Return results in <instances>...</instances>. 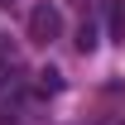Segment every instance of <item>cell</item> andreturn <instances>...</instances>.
Wrapping results in <instances>:
<instances>
[{
	"mask_svg": "<svg viewBox=\"0 0 125 125\" xmlns=\"http://www.w3.org/2000/svg\"><path fill=\"white\" fill-rule=\"evenodd\" d=\"M0 5H15V0H0Z\"/></svg>",
	"mask_w": 125,
	"mask_h": 125,
	"instance_id": "obj_7",
	"label": "cell"
},
{
	"mask_svg": "<svg viewBox=\"0 0 125 125\" xmlns=\"http://www.w3.org/2000/svg\"><path fill=\"white\" fill-rule=\"evenodd\" d=\"M96 43H101V29H96L92 19H82L77 24V53H96Z\"/></svg>",
	"mask_w": 125,
	"mask_h": 125,
	"instance_id": "obj_4",
	"label": "cell"
},
{
	"mask_svg": "<svg viewBox=\"0 0 125 125\" xmlns=\"http://www.w3.org/2000/svg\"><path fill=\"white\" fill-rule=\"evenodd\" d=\"M106 34L125 43V0H106Z\"/></svg>",
	"mask_w": 125,
	"mask_h": 125,
	"instance_id": "obj_2",
	"label": "cell"
},
{
	"mask_svg": "<svg viewBox=\"0 0 125 125\" xmlns=\"http://www.w3.org/2000/svg\"><path fill=\"white\" fill-rule=\"evenodd\" d=\"M0 67H5V72H15V67H19V48H15L10 34H0Z\"/></svg>",
	"mask_w": 125,
	"mask_h": 125,
	"instance_id": "obj_5",
	"label": "cell"
},
{
	"mask_svg": "<svg viewBox=\"0 0 125 125\" xmlns=\"http://www.w3.org/2000/svg\"><path fill=\"white\" fill-rule=\"evenodd\" d=\"M67 5H82V10H87V0H67Z\"/></svg>",
	"mask_w": 125,
	"mask_h": 125,
	"instance_id": "obj_6",
	"label": "cell"
},
{
	"mask_svg": "<svg viewBox=\"0 0 125 125\" xmlns=\"http://www.w3.org/2000/svg\"><path fill=\"white\" fill-rule=\"evenodd\" d=\"M34 92L39 96H58L62 92V72L58 67H39V72H34Z\"/></svg>",
	"mask_w": 125,
	"mask_h": 125,
	"instance_id": "obj_3",
	"label": "cell"
},
{
	"mask_svg": "<svg viewBox=\"0 0 125 125\" xmlns=\"http://www.w3.org/2000/svg\"><path fill=\"white\" fill-rule=\"evenodd\" d=\"M58 34H62V15H58V5H34V15H29V39L48 48Z\"/></svg>",
	"mask_w": 125,
	"mask_h": 125,
	"instance_id": "obj_1",
	"label": "cell"
}]
</instances>
